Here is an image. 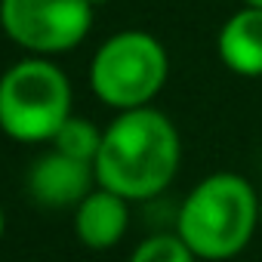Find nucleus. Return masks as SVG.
<instances>
[{"label":"nucleus","mask_w":262,"mask_h":262,"mask_svg":"<svg viewBox=\"0 0 262 262\" xmlns=\"http://www.w3.org/2000/svg\"><path fill=\"white\" fill-rule=\"evenodd\" d=\"M182 167L179 126L155 105L114 111L96 158L99 185L133 201H151L170 188Z\"/></svg>","instance_id":"nucleus-1"},{"label":"nucleus","mask_w":262,"mask_h":262,"mask_svg":"<svg viewBox=\"0 0 262 262\" xmlns=\"http://www.w3.org/2000/svg\"><path fill=\"white\" fill-rule=\"evenodd\" d=\"M176 234L201 262L237 259L259 234V188L234 173H207L176 210Z\"/></svg>","instance_id":"nucleus-2"},{"label":"nucleus","mask_w":262,"mask_h":262,"mask_svg":"<svg viewBox=\"0 0 262 262\" xmlns=\"http://www.w3.org/2000/svg\"><path fill=\"white\" fill-rule=\"evenodd\" d=\"M74 114L68 74L50 56H25L0 74V133L22 145H40Z\"/></svg>","instance_id":"nucleus-3"},{"label":"nucleus","mask_w":262,"mask_h":262,"mask_svg":"<svg viewBox=\"0 0 262 262\" xmlns=\"http://www.w3.org/2000/svg\"><path fill=\"white\" fill-rule=\"evenodd\" d=\"M170 77L167 47L142 31L126 28L102 40L90 59V90L111 111L155 105Z\"/></svg>","instance_id":"nucleus-4"},{"label":"nucleus","mask_w":262,"mask_h":262,"mask_svg":"<svg viewBox=\"0 0 262 262\" xmlns=\"http://www.w3.org/2000/svg\"><path fill=\"white\" fill-rule=\"evenodd\" d=\"M96 10L86 0H0V28L28 56H62L77 50Z\"/></svg>","instance_id":"nucleus-5"},{"label":"nucleus","mask_w":262,"mask_h":262,"mask_svg":"<svg viewBox=\"0 0 262 262\" xmlns=\"http://www.w3.org/2000/svg\"><path fill=\"white\" fill-rule=\"evenodd\" d=\"M99 185L96 167L77 158H68L56 148L37 155L25 176L28 198L43 210H74Z\"/></svg>","instance_id":"nucleus-6"},{"label":"nucleus","mask_w":262,"mask_h":262,"mask_svg":"<svg viewBox=\"0 0 262 262\" xmlns=\"http://www.w3.org/2000/svg\"><path fill=\"white\" fill-rule=\"evenodd\" d=\"M74 237L86 250H111L126 237L129 228V201L105 185H96L74 210Z\"/></svg>","instance_id":"nucleus-7"},{"label":"nucleus","mask_w":262,"mask_h":262,"mask_svg":"<svg viewBox=\"0 0 262 262\" xmlns=\"http://www.w3.org/2000/svg\"><path fill=\"white\" fill-rule=\"evenodd\" d=\"M216 56L237 77H262V7L241 4L219 25Z\"/></svg>","instance_id":"nucleus-8"},{"label":"nucleus","mask_w":262,"mask_h":262,"mask_svg":"<svg viewBox=\"0 0 262 262\" xmlns=\"http://www.w3.org/2000/svg\"><path fill=\"white\" fill-rule=\"evenodd\" d=\"M102 136H105V126H99L90 117L71 114L56 129V136L50 139V148H56V151H62L68 158L86 161V164L96 167V158H99V148H102Z\"/></svg>","instance_id":"nucleus-9"},{"label":"nucleus","mask_w":262,"mask_h":262,"mask_svg":"<svg viewBox=\"0 0 262 262\" xmlns=\"http://www.w3.org/2000/svg\"><path fill=\"white\" fill-rule=\"evenodd\" d=\"M126 262H201V259L173 228V231H158L142 237L133 247V253L126 256Z\"/></svg>","instance_id":"nucleus-10"},{"label":"nucleus","mask_w":262,"mask_h":262,"mask_svg":"<svg viewBox=\"0 0 262 262\" xmlns=\"http://www.w3.org/2000/svg\"><path fill=\"white\" fill-rule=\"evenodd\" d=\"M4 231H7V213H4V207H0V241H4Z\"/></svg>","instance_id":"nucleus-11"},{"label":"nucleus","mask_w":262,"mask_h":262,"mask_svg":"<svg viewBox=\"0 0 262 262\" xmlns=\"http://www.w3.org/2000/svg\"><path fill=\"white\" fill-rule=\"evenodd\" d=\"M86 4H90V7L96 10V7H105V4H108V0H86Z\"/></svg>","instance_id":"nucleus-12"},{"label":"nucleus","mask_w":262,"mask_h":262,"mask_svg":"<svg viewBox=\"0 0 262 262\" xmlns=\"http://www.w3.org/2000/svg\"><path fill=\"white\" fill-rule=\"evenodd\" d=\"M244 7H262V0H241Z\"/></svg>","instance_id":"nucleus-13"},{"label":"nucleus","mask_w":262,"mask_h":262,"mask_svg":"<svg viewBox=\"0 0 262 262\" xmlns=\"http://www.w3.org/2000/svg\"><path fill=\"white\" fill-rule=\"evenodd\" d=\"M259 231H262V188H259Z\"/></svg>","instance_id":"nucleus-14"}]
</instances>
